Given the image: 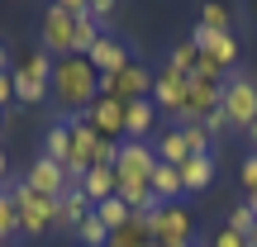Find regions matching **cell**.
Masks as SVG:
<instances>
[{
  "instance_id": "1",
  "label": "cell",
  "mask_w": 257,
  "mask_h": 247,
  "mask_svg": "<svg viewBox=\"0 0 257 247\" xmlns=\"http://www.w3.org/2000/svg\"><path fill=\"white\" fill-rule=\"evenodd\" d=\"M53 95L67 105V110L86 114L95 100H100V72H95L86 57H57L53 62Z\"/></svg>"
},
{
  "instance_id": "2",
  "label": "cell",
  "mask_w": 257,
  "mask_h": 247,
  "mask_svg": "<svg viewBox=\"0 0 257 247\" xmlns=\"http://www.w3.org/2000/svg\"><path fill=\"white\" fill-rule=\"evenodd\" d=\"M76 19H86V0H57L43 10V24H38V48L48 57H72V29Z\"/></svg>"
},
{
  "instance_id": "3",
  "label": "cell",
  "mask_w": 257,
  "mask_h": 247,
  "mask_svg": "<svg viewBox=\"0 0 257 247\" xmlns=\"http://www.w3.org/2000/svg\"><path fill=\"white\" fill-rule=\"evenodd\" d=\"M53 62L57 57H48L43 48H34V53H24L15 62V100L19 105H38V100H48L53 95Z\"/></svg>"
},
{
  "instance_id": "4",
  "label": "cell",
  "mask_w": 257,
  "mask_h": 247,
  "mask_svg": "<svg viewBox=\"0 0 257 247\" xmlns=\"http://www.w3.org/2000/svg\"><path fill=\"white\" fill-rule=\"evenodd\" d=\"M10 200H15V214H19V238H43V233H53L57 200H43V195H34L24 181L10 185Z\"/></svg>"
},
{
  "instance_id": "5",
  "label": "cell",
  "mask_w": 257,
  "mask_h": 247,
  "mask_svg": "<svg viewBox=\"0 0 257 247\" xmlns=\"http://www.w3.org/2000/svg\"><path fill=\"white\" fill-rule=\"evenodd\" d=\"M224 124L238 128V133H248V124H257V81L243 72H229V81H224Z\"/></svg>"
},
{
  "instance_id": "6",
  "label": "cell",
  "mask_w": 257,
  "mask_h": 247,
  "mask_svg": "<svg viewBox=\"0 0 257 247\" xmlns=\"http://www.w3.org/2000/svg\"><path fill=\"white\" fill-rule=\"evenodd\" d=\"M148 233H153V242L162 247H195L191 233H195V219L186 204H162L157 214H148Z\"/></svg>"
},
{
  "instance_id": "7",
  "label": "cell",
  "mask_w": 257,
  "mask_h": 247,
  "mask_svg": "<svg viewBox=\"0 0 257 247\" xmlns=\"http://www.w3.org/2000/svg\"><path fill=\"white\" fill-rule=\"evenodd\" d=\"M100 95H110V100H119V105L153 100V67H143V62L134 57L119 76H100Z\"/></svg>"
},
{
  "instance_id": "8",
  "label": "cell",
  "mask_w": 257,
  "mask_h": 247,
  "mask_svg": "<svg viewBox=\"0 0 257 247\" xmlns=\"http://www.w3.org/2000/svg\"><path fill=\"white\" fill-rule=\"evenodd\" d=\"M229 81V76H224ZM224 81H205V76H186V114L181 124H205L224 105Z\"/></svg>"
},
{
  "instance_id": "9",
  "label": "cell",
  "mask_w": 257,
  "mask_h": 247,
  "mask_svg": "<svg viewBox=\"0 0 257 247\" xmlns=\"http://www.w3.org/2000/svg\"><path fill=\"white\" fill-rule=\"evenodd\" d=\"M153 105H157V114H172V119L186 114V76H176L167 62L153 67Z\"/></svg>"
},
{
  "instance_id": "10",
  "label": "cell",
  "mask_w": 257,
  "mask_h": 247,
  "mask_svg": "<svg viewBox=\"0 0 257 247\" xmlns=\"http://www.w3.org/2000/svg\"><path fill=\"white\" fill-rule=\"evenodd\" d=\"M24 185H29L34 195H43V200H62V190L72 185V176H67L57 162H48V157L38 152L34 162H29V171H24Z\"/></svg>"
},
{
  "instance_id": "11",
  "label": "cell",
  "mask_w": 257,
  "mask_h": 247,
  "mask_svg": "<svg viewBox=\"0 0 257 247\" xmlns=\"http://www.w3.org/2000/svg\"><path fill=\"white\" fill-rule=\"evenodd\" d=\"M114 171H119V181H153L157 171V152L153 143H119V157H114Z\"/></svg>"
},
{
  "instance_id": "12",
  "label": "cell",
  "mask_w": 257,
  "mask_h": 247,
  "mask_svg": "<svg viewBox=\"0 0 257 247\" xmlns=\"http://www.w3.org/2000/svg\"><path fill=\"white\" fill-rule=\"evenodd\" d=\"M86 62H91L100 76H119L124 67L134 62V48H128L124 38H114V34H100V38H95V48L86 53Z\"/></svg>"
},
{
  "instance_id": "13",
  "label": "cell",
  "mask_w": 257,
  "mask_h": 247,
  "mask_svg": "<svg viewBox=\"0 0 257 247\" xmlns=\"http://www.w3.org/2000/svg\"><path fill=\"white\" fill-rule=\"evenodd\" d=\"M91 214H95L91 195L81 190V181H72V185L62 190V200H57V219H53V228L76 233V228H81V219H91Z\"/></svg>"
},
{
  "instance_id": "14",
  "label": "cell",
  "mask_w": 257,
  "mask_h": 247,
  "mask_svg": "<svg viewBox=\"0 0 257 247\" xmlns=\"http://www.w3.org/2000/svg\"><path fill=\"white\" fill-rule=\"evenodd\" d=\"M191 43L200 48L205 57H214L224 72H233V67H238V38H233V34H210V29L195 24V29H191Z\"/></svg>"
},
{
  "instance_id": "15",
  "label": "cell",
  "mask_w": 257,
  "mask_h": 247,
  "mask_svg": "<svg viewBox=\"0 0 257 247\" xmlns=\"http://www.w3.org/2000/svg\"><path fill=\"white\" fill-rule=\"evenodd\" d=\"M86 124H91L100 138H110V143H124V105L110 100V95H100V100L86 110Z\"/></svg>"
},
{
  "instance_id": "16",
  "label": "cell",
  "mask_w": 257,
  "mask_h": 247,
  "mask_svg": "<svg viewBox=\"0 0 257 247\" xmlns=\"http://www.w3.org/2000/svg\"><path fill=\"white\" fill-rule=\"evenodd\" d=\"M153 124H157V105L153 100L124 105V138L128 143H148V138H153Z\"/></svg>"
},
{
  "instance_id": "17",
  "label": "cell",
  "mask_w": 257,
  "mask_h": 247,
  "mask_svg": "<svg viewBox=\"0 0 257 247\" xmlns=\"http://www.w3.org/2000/svg\"><path fill=\"white\" fill-rule=\"evenodd\" d=\"M81 190L91 195V204H105L119 195V171L114 166H91V171L81 176Z\"/></svg>"
},
{
  "instance_id": "18",
  "label": "cell",
  "mask_w": 257,
  "mask_h": 247,
  "mask_svg": "<svg viewBox=\"0 0 257 247\" xmlns=\"http://www.w3.org/2000/svg\"><path fill=\"white\" fill-rule=\"evenodd\" d=\"M210 181H214V152H210V157H186V162H181V185H186V195L210 190Z\"/></svg>"
},
{
  "instance_id": "19",
  "label": "cell",
  "mask_w": 257,
  "mask_h": 247,
  "mask_svg": "<svg viewBox=\"0 0 257 247\" xmlns=\"http://www.w3.org/2000/svg\"><path fill=\"white\" fill-rule=\"evenodd\" d=\"M153 195H157L162 204H181V195H186V185H181V166L157 162V171H153Z\"/></svg>"
},
{
  "instance_id": "20",
  "label": "cell",
  "mask_w": 257,
  "mask_h": 247,
  "mask_svg": "<svg viewBox=\"0 0 257 247\" xmlns=\"http://www.w3.org/2000/svg\"><path fill=\"white\" fill-rule=\"evenodd\" d=\"M153 152H157V162H167V166H181L186 157V138H181V128H162V133L153 138Z\"/></svg>"
},
{
  "instance_id": "21",
  "label": "cell",
  "mask_w": 257,
  "mask_h": 247,
  "mask_svg": "<svg viewBox=\"0 0 257 247\" xmlns=\"http://www.w3.org/2000/svg\"><path fill=\"white\" fill-rule=\"evenodd\" d=\"M43 157L67 171V157H72V128H67V124H53V128L43 133Z\"/></svg>"
},
{
  "instance_id": "22",
  "label": "cell",
  "mask_w": 257,
  "mask_h": 247,
  "mask_svg": "<svg viewBox=\"0 0 257 247\" xmlns=\"http://www.w3.org/2000/svg\"><path fill=\"white\" fill-rule=\"evenodd\" d=\"M153 233H148V214H134L119 233H110V247H148Z\"/></svg>"
},
{
  "instance_id": "23",
  "label": "cell",
  "mask_w": 257,
  "mask_h": 247,
  "mask_svg": "<svg viewBox=\"0 0 257 247\" xmlns=\"http://www.w3.org/2000/svg\"><path fill=\"white\" fill-rule=\"evenodd\" d=\"M195 24L210 29V34H233V10H229V5H219V0H205Z\"/></svg>"
},
{
  "instance_id": "24",
  "label": "cell",
  "mask_w": 257,
  "mask_h": 247,
  "mask_svg": "<svg viewBox=\"0 0 257 247\" xmlns=\"http://www.w3.org/2000/svg\"><path fill=\"white\" fill-rule=\"evenodd\" d=\"M95 219H100V223H105V228H110V233H119L124 223L134 219V214H128V204L119 200V195H114V200H105V204H95Z\"/></svg>"
},
{
  "instance_id": "25",
  "label": "cell",
  "mask_w": 257,
  "mask_h": 247,
  "mask_svg": "<svg viewBox=\"0 0 257 247\" xmlns=\"http://www.w3.org/2000/svg\"><path fill=\"white\" fill-rule=\"evenodd\" d=\"M195 62H200V48H195L191 38H186V43H176V48H172V57H167V67H172L176 76H191V72H195Z\"/></svg>"
},
{
  "instance_id": "26",
  "label": "cell",
  "mask_w": 257,
  "mask_h": 247,
  "mask_svg": "<svg viewBox=\"0 0 257 247\" xmlns=\"http://www.w3.org/2000/svg\"><path fill=\"white\" fill-rule=\"evenodd\" d=\"M72 238H81V247H110V228L91 214V219H81V228H76Z\"/></svg>"
},
{
  "instance_id": "27",
  "label": "cell",
  "mask_w": 257,
  "mask_h": 247,
  "mask_svg": "<svg viewBox=\"0 0 257 247\" xmlns=\"http://www.w3.org/2000/svg\"><path fill=\"white\" fill-rule=\"evenodd\" d=\"M176 128H181V138H186V152H191V157H210V143H214V138L205 133L200 124H176Z\"/></svg>"
},
{
  "instance_id": "28",
  "label": "cell",
  "mask_w": 257,
  "mask_h": 247,
  "mask_svg": "<svg viewBox=\"0 0 257 247\" xmlns=\"http://www.w3.org/2000/svg\"><path fill=\"white\" fill-rule=\"evenodd\" d=\"M5 238H19V214H15L10 190H0V242H5Z\"/></svg>"
},
{
  "instance_id": "29",
  "label": "cell",
  "mask_w": 257,
  "mask_h": 247,
  "mask_svg": "<svg viewBox=\"0 0 257 247\" xmlns=\"http://www.w3.org/2000/svg\"><path fill=\"white\" fill-rule=\"evenodd\" d=\"M252 223H257V214L248 209V200H243V204H233V209H229L224 228H233V233H243V238H248V233H252Z\"/></svg>"
},
{
  "instance_id": "30",
  "label": "cell",
  "mask_w": 257,
  "mask_h": 247,
  "mask_svg": "<svg viewBox=\"0 0 257 247\" xmlns=\"http://www.w3.org/2000/svg\"><path fill=\"white\" fill-rule=\"evenodd\" d=\"M114 10H119L114 0H86V15H91L95 24L105 29V34H110V24H114Z\"/></svg>"
},
{
  "instance_id": "31",
  "label": "cell",
  "mask_w": 257,
  "mask_h": 247,
  "mask_svg": "<svg viewBox=\"0 0 257 247\" xmlns=\"http://www.w3.org/2000/svg\"><path fill=\"white\" fill-rule=\"evenodd\" d=\"M205 247H248V238H243V233H233V228H224V223H219V228L210 233V242H205Z\"/></svg>"
},
{
  "instance_id": "32",
  "label": "cell",
  "mask_w": 257,
  "mask_h": 247,
  "mask_svg": "<svg viewBox=\"0 0 257 247\" xmlns=\"http://www.w3.org/2000/svg\"><path fill=\"white\" fill-rule=\"evenodd\" d=\"M191 76H205V81H224L229 72H224L214 57H205V53H200V62H195V72H191Z\"/></svg>"
},
{
  "instance_id": "33",
  "label": "cell",
  "mask_w": 257,
  "mask_h": 247,
  "mask_svg": "<svg viewBox=\"0 0 257 247\" xmlns=\"http://www.w3.org/2000/svg\"><path fill=\"white\" fill-rule=\"evenodd\" d=\"M243 190H248V195H257V152H248V162H243Z\"/></svg>"
},
{
  "instance_id": "34",
  "label": "cell",
  "mask_w": 257,
  "mask_h": 247,
  "mask_svg": "<svg viewBox=\"0 0 257 247\" xmlns=\"http://www.w3.org/2000/svg\"><path fill=\"white\" fill-rule=\"evenodd\" d=\"M10 105H15V76L0 72V110H10Z\"/></svg>"
},
{
  "instance_id": "35",
  "label": "cell",
  "mask_w": 257,
  "mask_h": 247,
  "mask_svg": "<svg viewBox=\"0 0 257 247\" xmlns=\"http://www.w3.org/2000/svg\"><path fill=\"white\" fill-rule=\"evenodd\" d=\"M10 176V157H5V147H0V181Z\"/></svg>"
},
{
  "instance_id": "36",
  "label": "cell",
  "mask_w": 257,
  "mask_h": 247,
  "mask_svg": "<svg viewBox=\"0 0 257 247\" xmlns=\"http://www.w3.org/2000/svg\"><path fill=\"white\" fill-rule=\"evenodd\" d=\"M248 143H252V152H257V124H248Z\"/></svg>"
},
{
  "instance_id": "37",
  "label": "cell",
  "mask_w": 257,
  "mask_h": 247,
  "mask_svg": "<svg viewBox=\"0 0 257 247\" xmlns=\"http://www.w3.org/2000/svg\"><path fill=\"white\" fill-rule=\"evenodd\" d=\"M5 62H10V53H5V43H0V72H5Z\"/></svg>"
},
{
  "instance_id": "38",
  "label": "cell",
  "mask_w": 257,
  "mask_h": 247,
  "mask_svg": "<svg viewBox=\"0 0 257 247\" xmlns=\"http://www.w3.org/2000/svg\"><path fill=\"white\" fill-rule=\"evenodd\" d=\"M248 247H257V223H252V233H248Z\"/></svg>"
},
{
  "instance_id": "39",
  "label": "cell",
  "mask_w": 257,
  "mask_h": 247,
  "mask_svg": "<svg viewBox=\"0 0 257 247\" xmlns=\"http://www.w3.org/2000/svg\"><path fill=\"white\" fill-rule=\"evenodd\" d=\"M248 209H252V214H257V195H248Z\"/></svg>"
},
{
  "instance_id": "40",
  "label": "cell",
  "mask_w": 257,
  "mask_h": 247,
  "mask_svg": "<svg viewBox=\"0 0 257 247\" xmlns=\"http://www.w3.org/2000/svg\"><path fill=\"white\" fill-rule=\"evenodd\" d=\"M148 247H162V242H148Z\"/></svg>"
},
{
  "instance_id": "41",
  "label": "cell",
  "mask_w": 257,
  "mask_h": 247,
  "mask_svg": "<svg viewBox=\"0 0 257 247\" xmlns=\"http://www.w3.org/2000/svg\"><path fill=\"white\" fill-rule=\"evenodd\" d=\"M0 247H10V242H0Z\"/></svg>"
}]
</instances>
